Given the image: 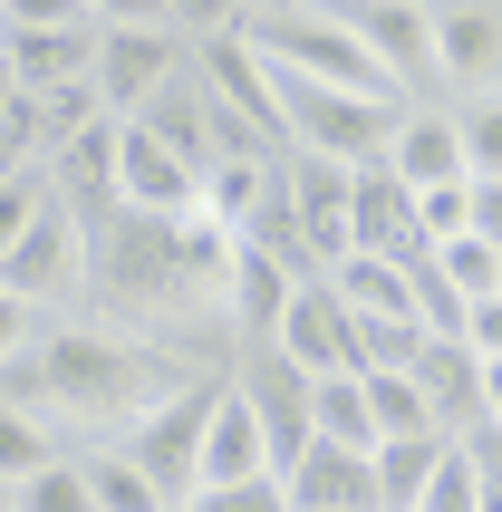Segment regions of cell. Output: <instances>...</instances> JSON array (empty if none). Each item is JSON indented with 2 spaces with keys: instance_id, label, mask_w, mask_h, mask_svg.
Returning <instances> with one entry per match:
<instances>
[{
  "instance_id": "6da1fadb",
  "label": "cell",
  "mask_w": 502,
  "mask_h": 512,
  "mask_svg": "<svg viewBox=\"0 0 502 512\" xmlns=\"http://www.w3.org/2000/svg\"><path fill=\"white\" fill-rule=\"evenodd\" d=\"M203 358L184 348H155L136 329H107V319H10L0 329V416H39V426L68 445V455H107L126 435L174 406L184 387H203Z\"/></svg>"
},
{
  "instance_id": "7a4b0ae2",
  "label": "cell",
  "mask_w": 502,
  "mask_h": 512,
  "mask_svg": "<svg viewBox=\"0 0 502 512\" xmlns=\"http://www.w3.org/2000/svg\"><path fill=\"white\" fill-rule=\"evenodd\" d=\"M97 58H107V10L97 0H10L0 10V87H20V97H58V87L97 78Z\"/></svg>"
},
{
  "instance_id": "3957f363",
  "label": "cell",
  "mask_w": 502,
  "mask_h": 512,
  "mask_svg": "<svg viewBox=\"0 0 502 512\" xmlns=\"http://www.w3.org/2000/svg\"><path fill=\"white\" fill-rule=\"evenodd\" d=\"M223 377H232V368H223ZM223 377L184 387L174 406H155V416H145V426L126 435V445H116V455L136 464V474H145L155 493H165L174 512H184V503L203 493V435H213V397H223Z\"/></svg>"
},
{
  "instance_id": "277c9868",
  "label": "cell",
  "mask_w": 502,
  "mask_h": 512,
  "mask_svg": "<svg viewBox=\"0 0 502 512\" xmlns=\"http://www.w3.org/2000/svg\"><path fill=\"white\" fill-rule=\"evenodd\" d=\"M348 20H358L367 58H377L416 107H454L445 68H435V10H425V0H348Z\"/></svg>"
},
{
  "instance_id": "5b68a950",
  "label": "cell",
  "mask_w": 502,
  "mask_h": 512,
  "mask_svg": "<svg viewBox=\"0 0 502 512\" xmlns=\"http://www.w3.org/2000/svg\"><path fill=\"white\" fill-rule=\"evenodd\" d=\"M290 223H300V252L319 261V281H329L338 261L358 252V174L329 165V155H290Z\"/></svg>"
},
{
  "instance_id": "8992f818",
  "label": "cell",
  "mask_w": 502,
  "mask_h": 512,
  "mask_svg": "<svg viewBox=\"0 0 502 512\" xmlns=\"http://www.w3.org/2000/svg\"><path fill=\"white\" fill-rule=\"evenodd\" d=\"M271 348L300 377H367V329H358V310H348L329 281H300V300H290Z\"/></svg>"
},
{
  "instance_id": "52a82bcc",
  "label": "cell",
  "mask_w": 502,
  "mask_h": 512,
  "mask_svg": "<svg viewBox=\"0 0 502 512\" xmlns=\"http://www.w3.org/2000/svg\"><path fill=\"white\" fill-rule=\"evenodd\" d=\"M116 203H126V213H155V223H184V213H203V174L184 165L155 126L116 116Z\"/></svg>"
},
{
  "instance_id": "ba28073f",
  "label": "cell",
  "mask_w": 502,
  "mask_h": 512,
  "mask_svg": "<svg viewBox=\"0 0 502 512\" xmlns=\"http://www.w3.org/2000/svg\"><path fill=\"white\" fill-rule=\"evenodd\" d=\"M435 68H445L454 107L502 97V0H445L435 10Z\"/></svg>"
},
{
  "instance_id": "9c48e42d",
  "label": "cell",
  "mask_w": 502,
  "mask_h": 512,
  "mask_svg": "<svg viewBox=\"0 0 502 512\" xmlns=\"http://www.w3.org/2000/svg\"><path fill=\"white\" fill-rule=\"evenodd\" d=\"M358 252H377V261H435V242H425V203H416V184H396L387 165H367L358 174Z\"/></svg>"
},
{
  "instance_id": "30bf717a",
  "label": "cell",
  "mask_w": 502,
  "mask_h": 512,
  "mask_svg": "<svg viewBox=\"0 0 502 512\" xmlns=\"http://www.w3.org/2000/svg\"><path fill=\"white\" fill-rule=\"evenodd\" d=\"M387 174H396V184H416V194H445V184H474V165H464V126H454V107H406V126H396V145H387Z\"/></svg>"
},
{
  "instance_id": "8fae6325",
  "label": "cell",
  "mask_w": 502,
  "mask_h": 512,
  "mask_svg": "<svg viewBox=\"0 0 502 512\" xmlns=\"http://www.w3.org/2000/svg\"><path fill=\"white\" fill-rule=\"evenodd\" d=\"M280 484H290V512H387L377 503V455H348V445H309Z\"/></svg>"
},
{
  "instance_id": "7c38bea8",
  "label": "cell",
  "mask_w": 502,
  "mask_h": 512,
  "mask_svg": "<svg viewBox=\"0 0 502 512\" xmlns=\"http://www.w3.org/2000/svg\"><path fill=\"white\" fill-rule=\"evenodd\" d=\"M416 387H425V406H435V426H445L454 445H474V435L493 426V416H483V358L464 339H435V348H425Z\"/></svg>"
},
{
  "instance_id": "4fadbf2b",
  "label": "cell",
  "mask_w": 502,
  "mask_h": 512,
  "mask_svg": "<svg viewBox=\"0 0 502 512\" xmlns=\"http://www.w3.org/2000/svg\"><path fill=\"white\" fill-rule=\"evenodd\" d=\"M251 474H271V435H261V416H251L242 377H223L213 435H203V493H213V484H251Z\"/></svg>"
},
{
  "instance_id": "5bb4252c",
  "label": "cell",
  "mask_w": 502,
  "mask_h": 512,
  "mask_svg": "<svg viewBox=\"0 0 502 512\" xmlns=\"http://www.w3.org/2000/svg\"><path fill=\"white\" fill-rule=\"evenodd\" d=\"M329 290L348 300L358 319H416V271L406 261H377V252H348L329 271Z\"/></svg>"
},
{
  "instance_id": "9a60e30c",
  "label": "cell",
  "mask_w": 502,
  "mask_h": 512,
  "mask_svg": "<svg viewBox=\"0 0 502 512\" xmlns=\"http://www.w3.org/2000/svg\"><path fill=\"white\" fill-rule=\"evenodd\" d=\"M445 455H454V435H396V445H377V503L387 512H425Z\"/></svg>"
},
{
  "instance_id": "2e32d148",
  "label": "cell",
  "mask_w": 502,
  "mask_h": 512,
  "mask_svg": "<svg viewBox=\"0 0 502 512\" xmlns=\"http://www.w3.org/2000/svg\"><path fill=\"white\" fill-rule=\"evenodd\" d=\"M319 445H348V455H377V406H367V377H319Z\"/></svg>"
},
{
  "instance_id": "e0dca14e",
  "label": "cell",
  "mask_w": 502,
  "mask_h": 512,
  "mask_svg": "<svg viewBox=\"0 0 502 512\" xmlns=\"http://www.w3.org/2000/svg\"><path fill=\"white\" fill-rule=\"evenodd\" d=\"M49 464H68V445H58L39 416H0V493H20V484H39Z\"/></svg>"
},
{
  "instance_id": "ac0fdd59",
  "label": "cell",
  "mask_w": 502,
  "mask_h": 512,
  "mask_svg": "<svg viewBox=\"0 0 502 512\" xmlns=\"http://www.w3.org/2000/svg\"><path fill=\"white\" fill-rule=\"evenodd\" d=\"M367 406H377V435H445L435 426V406H425V387L416 377H396V368H367Z\"/></svg>"
},
{
  "instance_id": "d6986e66",
  "label": "cell",
  "mask_w": 502,
  "mask_h": 512,
  "mask_svg": "<svg viewBox=\"0 0 502 512\" xmlns=\"http://www.w3.org/2000/svg\"><path fill=\"white\" fill-rule=\"evenodd\" d=\"M0 512H97V484H87V455L49 464V474H39V484H20V493H0Z\"/></svg>"
},
{
  "instance_id": "ffe728a7",
  "label": "cell",
  "mask_w": 502,
  "mask_h": 512,
  "mask_svg": "<svg viewBox=\"0 0 502 512\" xmlns=\"http://www.w3.org/2000/svg\"><path fill=\"white\" fill-rule=\"evenodd\" d=\"M435 271H445V290H464V300H502V252L493 242H483V232H464V242H445V252H435Z\"/></svg>"
},
{
  "instance_id": "44dd1931",
  "label": "cell",
  "mask_w": 502,
  "mask_h": 512,
  "mask_svg": "<svg viewBox=\"0 0 502 512\" xmlns=\"http://www.w3.org/2000/svg\"><path fill=\"white\" fill-rule=\"evenodd\" d=\"M87 484H97V512H174L165 493L136 474V464L116 455V445H107V455H87Z\"/></svg>"
},
{
  "instance_id": "7402d4cb",
  "label": "cell",
  "mask_w": 502,
  "mask_h": 512,
  "mask_svg": "<svg viewBox=\"0 0 502 512\" xmlns=\"http://www.w3.org/2000/svg\"><path fill=\"white\" fill-rule=\"evenodd\" d=\"M454 126H464V165H474V184H502V97L454 107Z\"/></svg>"
},
{
  "instance_id": "603a6c76",
  "label": "cell",
  "mask_w": 502,
  "mask_h": 512,
  "mask_svg": "<svg viewBox=\"0 0 502 512\" xmlns=\"http://www.w3.org/2000/svg\"><path fill=\"white\" fill-rule=\"evenodd\" d=\"M184 512H290V484H280V474H251V484H213V493H194Z\"/></svg>"
},
{
  "instance_id": "cb8c5ba5",
  "label": "cell",
  "mask_w": 502,
  "mask_h": 512,
  "mask_svg": "<svg viewBox=\"0 0 502 512\" xmlns=\"http://www.w3.org/2000/svg\"><path fill=\"white\" fill-rule=\"evenodd\" d=\"M425 512H483V464H474V445H454V455H445V474H435Z\"/></svg>"
},
{
  "instance_id": "d4e9b609",
  "label": "cell",
  "mask_w": 502,
  "mask_h": 512,
  "mask_svg": "<svg viewBox=\"0 0 502 512\" xmlns=\"http://www.w3.org/2000/svg\"><path fill=\"white\" fill-rule=\"evenodd\" d=\"M464 348L502 368V300H483V310H474V329H464Z\"/></svg>"
}]
</instances>
